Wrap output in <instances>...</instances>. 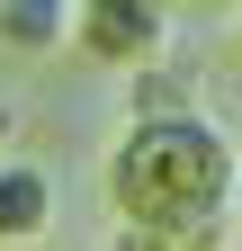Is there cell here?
Masks as SVG:
<instances>
[{
	"label": "cell",
	"mask_w": 242,
	"mask_h": 251,
	"mask_svg": "<svg viewBox=\"0 0 242 251\" xmlns=\"http://www.w3.org/2000/svg\"><path fill=\"white\" fill-rule=\"evenodd\" d=\"M242 198V144L216 117H153L126 126L108 152V206L117 225L153 233L162 251H216Z\"/></svg>",
	"instance_id": "obj_1"
},
{
	"label": "cell",
	"mask_w": 242,
	"mask_h": 251,
	"mask_svg": "<svg viewBox=\"0 0 242 251\" xmlns=\"http://www.w3.org/2000/svg\"><path fill=\"white\" fill-rule=\"evenodd\" d=\"M233 54H242V27H233Z\"/></svg>",
	"instance_id": "obj_7"
},
{
	"label": "cell",
	"mask_w": 242,
	"mask_h": 251,
	"mask_svg": "<svg viewBox=\"0 0 242 251\" xmlns=\"http://www.w3.org/2000/svg\"><path fill=\"white\" fill-rule=\"evenodd\" d=\"M54 233V171L0 152V251H27Z\"/></svg>",
	"instance_id": "obj_3"
},
{
	"label": "cell",
	"mask_w": 242,
	"mask_h": 251,
	"mask_svg": "<svg viewBox=\"0 0 242 251\" xmlns=\"http://www.w3.org/2000/svg\"><path fill=\"white\" fill-rule=\"evenodd\" d=\"M72 54L108 63V72H153V63L170 54V9H144V0H90V9H72Z\"/></svg>",
	"instance_id": "obj_2"
},
{
	"label": "cell",
	"mask_w": 242,
	"mask_h": 251,
	"mask_svg": "<svg viewBox=\"0 0 242 251\" xmlns=\"http://www.w3.org/2000/svg\"><path fill=\"white\" fill-rule=\"evenodd\" d=\"M108 251H162V242H153V233H135V225H117V242H108Z\"/></svg>",
	"instance_id": "obj_6"
},
{
	"label": "cell",
	"mask_w": 242,
	"mask_h": 251,
	"mask_svg": "<svg viewBox=\"0 0 242 251\" xmlns=\"http://www.w3.org/2000/svg\"><path fill=\"white\" fill-rule=\"evenodd\" d=\"M0 45H18V54L72 45V9L63 0H0Z\"/></svg>",
	"instance_id": "obj_4"
},
{
	"label": "cell",
	"mask_w": 242,
	"mask_h": 251,
	"mask_svg": "<svg viewBox=\"0 0 242 251\" xmlns=\"http://www.w3.org/2000/svg\"><path fill=\"white\" fill-rule=\"evenodd\" d=\"M153 117H197V90H189V72L153 63V72H135V81H126V126H153Z\"/></svg>",
	"instance_id": "obj_5"
}]
</instances>
